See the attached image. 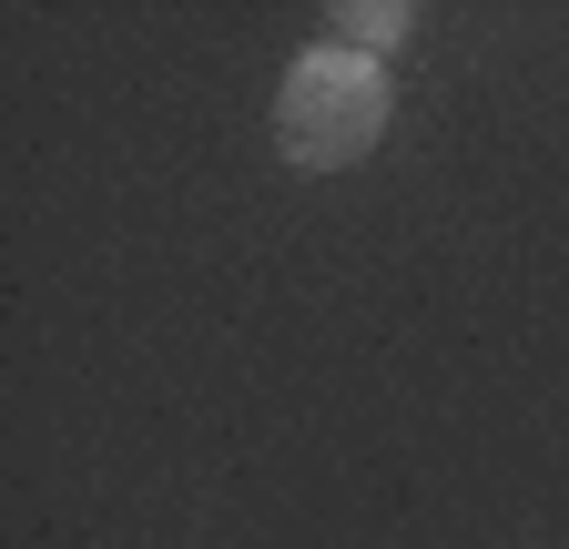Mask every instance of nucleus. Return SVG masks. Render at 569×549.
<instances>
[{
  "label": "nucleus",
  "mask_w": 569,
  "mask_h": 549,
  "mask_svg": "<svg viewBox=\"0 0 569 549\" xmlns=\"http://www.w3.org/2000/svg\"><path fill=\"white\" fill-rule=\"evenodd\" d=\"M377 122H387V82H377V61L367 51H306L296 72H284V102H274V132H284V153L336 173L377 143Z\"/></svg>",
  "instance_id": "nucleus-1"
}]
</instances>
